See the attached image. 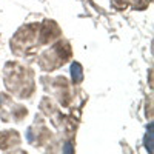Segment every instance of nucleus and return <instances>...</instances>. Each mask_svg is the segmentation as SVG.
<instances>
[{
    "instance_id": "1",
    "label": "nucleus",
    "mask_w": 154,
    "mask_h": 154,
    "mask_svg": "<svg viewBox=\"0 0 154 154\" xmlns=\"http://www.w3.org/2000/svg\"><path fill=\"white\" fill-rule=\"evenodd\" d=\"M71 75H72V80L74 82H82L83 80V71L80 63H72L71 66Z\"/></svg>"
},
{
    "instance_id": "2",
    "label": "nucleus",
    "mask_w": 154,
    "mask_h": 154,
    "mask_svg": "<svg viewBox=\"0 0 154 154\" xmlns=\"http://www.w3.org/2000/svg\"><path fill=\"white\" fill-rule=\"evenodd\" d=\"M145 146H146L148 152L151 154V152H152V122L149 123L148 131H146V136H145Z\"/></svg>"
}]
</instances>
